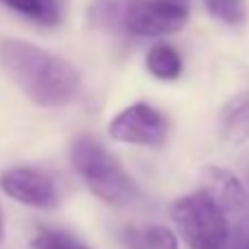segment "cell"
Segmentation results:
<instances>
[{"label":"cell","instance_id":"4fadbf2b","mask_svg":"<svg viewBox=\"0 0 249 249\" xmlns=\"http://www.w3.org/2000/svg\"><path fill=\"white\" fill-rule=\"evenodd\" d=\"M203 4L212 18L230 26H236L245 20V7L241 4V0H203Z\"/></svg>","mask_w":249,"mask_h":249},{"label":"cell","instance_id":"6da1fadb","mask_svg":"<svg viewBox=\"0 0 249 249\" xmlns=\"http://www.w3.org/2000/svg\"><path fill=\"white\" fill-rule=\"evenodd\" d=\"M0 66L13 86L39 107H64L79 94L81 77L68 59L24 39L0 42Z\"/></svg>","mask_w":249,"mask_h":249},{"label":"cell","instance_id":"277c9868","mask_svg":"<svg viewBox=\"0 0 249 249\" xmlns=\"http://www.w3.org/2000/svg\"><path fill=\"white\" fill-rule=\"evenodd\" d=\"M171 219L190 249H225L230 245L228 214L203 190L175 199Z\"/></svg>","mask_w":249,"mask_h":249},{"label":"cell","instance_id":"7c38bea8","mask_svg":"<svg viewBox=\"0 0 249 249\" xmlns=\"http://www.w3.org/2000/svg\"><path fill=\"white\" fill-rule=\"evenodd\" d=\"M31 249H92L72 234L61 230H39L31 241Z\"/></svg>","mask_w":249,"mask_h":249},{"label":"cell","instance_id":"9c48e42d","mask_svg":"<svg viewBox=\"0 0 249 249\" xmlns=\"http://www.w3.org/2000/svg\"><path fill=\"white\" fill-rule=\"evenodd\" d=\"M11 11H18L20 16L29 18L33 22H39L44 26H57L64 20L66 7L55 0H0Z\"/></svg>","mask_w":249,"mask_h":249},{"label":"cell","instance_id":"7a4b0ae2","mask_svg":"<svg viewBox=\"0 0 249 249\" xmlns=\"http://www.w3.org/2000/svg\"><path fill=\"white\" fill-rule=\"evenodd\" d=\"M88 20L101 31L160 37L184 29L188 22V4L173 0H92Z\"/></svg>","mask_w":249,"mask_h":249},{"label":"cell","instance_id":"5b68a950","mask_svg":"<svg viewBox=\"0 0 249 249\" xmlns=\"http://www.w3.org/2000/svg\"><path fill=\"white\" fill-rule=\"evenodd\" d=\"M109 136L124 144L162 146L168 136V121L149 103H133L118 112L107 127Z\"/></svg>","mask_w":249,"mask_h":249},{"label":"cell","instance_id":"2e32d148","mask_svg":"<svg viewBox=\"0 0 249 249\" xmlns=\"http://www.w3.org/2000/svg\"><path fill=\"white\" fill-rule=\"evenodd\" d=\"M173 2H179V4H188V0H173Z\"/></svg>","mask_w":249,"mask_h":249},{"label":"cell","instance_id":"5bb4252c","mask_svg":"<svg viewBox=\"0 0 249 249\" xmlns=\"http://www.w3.org/2000/svg\"><path fill=\"white\" fill-rule=\"evenodd\" d=\"M225 249H249V232L241 234L236 238H230V245Z\"/></svg>","mask_w":249,"mask_h":249},{"label":"cell","instance_id":"ba28073f","mask_svg":"<svg viewBox=\"0 0 249 249\" xmlns=\"http://www.w3.org/2000/svg\"><path fill=\"white\" fill-rule=\"evenodd\" d=\"M221 136L230 144L249 140V90L234 94L221 109Z\"/></svg>","mask_w":249,"mask_h":249},{"label":"cell","instance_id":"52a82bcc","mask_svg":"<svg viewBox=\"0 0 249 249\" xmlns=\"http://www.w3.org/2000/svg\"><path fill=\"white\" fill-rule=\"evenodd\" d=\"M225 214H241L247 208V190L232 171L223 166H206L201 173V188Z\"/></svg>","mask_w":249,"mask_h":249},{"label":"cell","instance_id":"8992f818","mask_svg":"<svg viewBox=\"0 0 249 249\" xmlns=\"http://www.w3.org/2000/svg\"><path fill=\"white\" fill-rule=\"evenodd\" d=\"M0 188L4 195L37 210H53L59 206L61 195L55 179L39 168L13 166L0 175Z\"/></svg>","mask_w":249,"mask_h":249},{"label":"cell","instance_id":"8fae6325","mask_svg":"<svg viewBox=\"0 0 249 249\" xmlns=\"http://www.w3.org/2000/svg\"><path fill=\"white\" fill-rule=\"evenodd\" d=\"M181 57L168 44H155L146 53V70L160 81H173L181 74Z\"/></svg>","mask_w":249,"mask_h":249},{"label":"cell","instance_id":"3957f363","mask_svg":"<svg viewBox=\"0 0 249 249\" xmlns=\"http://www.w3.org/2000/svg\"><path fill=\"white\" fill-rule=\"evenodd\" d=\"M70 164L90 193L107 206L127 208L140 199V190L123 164L90 133L70 142Z\"/></svg>","mask_w":249,"mask_h":249},{"label":"cell","instance_id":"e0dca14e","mask_svg":"<svg viewBox=\"0 0 249 249\" xmlns=\"http://www.w3.org/2000/svg\"><path fill=\"white\" fill-rule=\"evenodd\" d=\"M55 2H59V4H64V7H66V0H55Z\"/></svg>","mask_w":249,"mask_h":249},{"label":"cell","instance_id":"30bf717a","mask_svg":"<svg viewBox=\"0 0 249 249\" xmlns=\"http://www.w3.org/2000/svg\"><path fill=\"white\" fill-rule=\"evenodd\" d=\"M124 243L129 249H179L175 232L166 225H149L144 230H127Z\"/></svg>","mask_w":249,"mask_h":249},{"label":"cell","instance_id":"9a60e30c","mask_svg":"<svg viewBox=\"0 0 249 249\" xmlns=\"http://www.w3.org/2000/svg\"><path fill=\"white\" fill-rule=\"evenodd\" d=\"M4 214H2V208H0V245H2V241H4Z\"/></svg>","mask_w":249,"mask_h":249}]
</instances>
